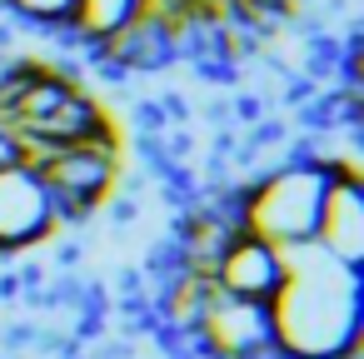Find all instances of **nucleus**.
Returning <instances> with one entry per match:
<instances>
[{"label":"nucleus","mask_w":364,"mask_h":359,"mask_svg":"<svg viewBox=\"0 0 364 359\" xmlns=\"http://www.w3.org/2000/svg\"><path fill=\"white\" fill-rule=\"evenodd\" d=\"M279 359H359L364 349V274L329 259L319 245L284 250V279L269 299Z\"/></svg>","instance_id":"nucleus-1"},{"label":"nucleus","mask_w":364,"mask_h":359,"mask_svg":"<svg viewBox=\"0 0 364 359\" xmlns=\"http://www.w3.org/2000/svg\"><path fill=\"white\" fill-rule=\"evenodd\" d=\"M329 180H334V165H324L319 155H309L299 145L289 160H279L274 170L240 185V230L274 250L309 245Z\"/></svg>","instance_id":"nucleus-2"},{"label":"nucleus","mask_w":364,"mask_h":359,"mask_svg":"<svg viewBox=\"0 0 364 359\" xmlns=\"http://www.w3.org/2000/svg\"><path fill=\"white\" fill-rule=\"evenodd\" d=\"M36 170L60 210V225H85L110 205V195L120 185V130L110 125L90 140L55 145Z\"/></svg>","instance_id":"nucleus-3"},{"label":"nucleus","mask_w":364,"mask_h":359,"mask_svg":"<svg viewBox=\"0 0 364 359\" xmlns=\"http://www.w3.org/2000/svg\"><path fill=\"white\" fill-rule=\"evenodd\" d=\"M190 349L200 359H279L274 349V324H269V304L259 299H235V294H210Z\"/></svg>","instance_id":"nucleus-4"},{"label":"nucleus","mask_w":364,"mask_h":359,"mask_svg":"<svg viewBox=\"0 0 364 359\" xmlns=\"http://www.w3.org/2000/svg\"><path fill=\"white\" fill-rule=\"evenodd\" d=\"M60 210L41 180L36 165L16 160V165H0V254L16 259L36 245H46L50 235H60Z\"/></svg>","instance_id":"nucleus-5"},{"label":"nucleus","mask_w":364,"mask_h":359,"mask_svg":"<svg viewBox=\"0 0 364 359\" xmlns=\"http://www.w3.org/2000/svg\"><path fill=\"white\" fill-rule=\"evenodd\" d=\"M309 245H319L329 259L364 274V180H359V170H334Z\"/></svg>","instance_id":"nucleus-6"},{"label":"nucleus","mask_w":364,"mask_h":359,"mask_svg":"<svg viewBox=\"0 0 364 359\" xmlns=\"http://www.w3.org/2000/svg\"><path fill=\"white\" fill-rule=\"evenodd\" d=\"M210 279H215L220 294L269 304L274 289H279V279H284V250H274V245H264V240H255V235L240 230V235L225 245V254L215 259Z\"/></svg>","instance_id":"nucleus-7"},{"label":"nucleus","mask_w":364,"mask_h":359,"mask_svg":"<svg viewBox=\"0 0 364 359\" xmlns=\"http://www.w3.org/2000/svg\"><path fill=\"white\" fill-rule=\"evenodd\" d=\"M140 16H145V0H75L65 16V31L80 50H95L115 41L125 26H135Z\"/></svg>","instance_id":"nucleus-8"},{"label":"nucleus","mask_w":364,"mask_h":359,"mask_svg":"<svg viewBox=\"0 0 364 359\" xmlns=\"http://www.w3.org/2000/svg\"><path fill=\"white\" fill-rule=\"evenodd\" d=\"M70 6H75V0H0V11H6L11 21H21V26L41 31V36L60 31L65 16H70Z\"/></svg>","instance_id":"nucleus-9"},{"label":"nucleus","mask_w":364,"mask_h":359,"mask_svg":"<svg viewBox=\"0 0 364 359\" xmlns=\"http://www.w3.org/2000/svg\"><path fill=\"white\" fill-rule=\"evenodd\" d=\"M190 6H195V0H145V11H155V16H180Z\"/></svg>","instance_id":"nucleus-10"}]
</instances>
